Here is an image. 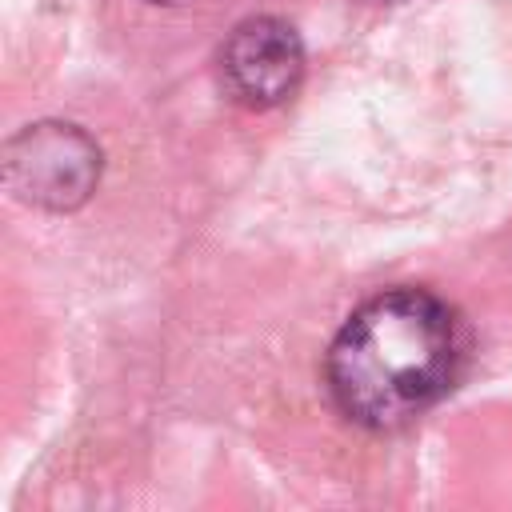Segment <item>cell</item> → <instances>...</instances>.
Here are the masks:
<instances>
[{
  "instance_id": "3957f363",
  "label": "cell",
  "mask_w": 512,
  "mask_h": 512,
  "mask_svg": "<svg viewBox=\"0 0 512 512\" xmlns=\"http://www.w3.org/2000/svg\"><path fill=\"white\" fill-rule=\"evenodd\" d=\"M220 80L244 108H276L304 80V40L280 16L240 20L220 48Z\"/></svg>"
},
{
  "instance_id": "7a4b0ae2",
  "label": "cell",
  "mask_w": 512,
  "mask_h": 512,
  "mask_svg": "<svg viewBox=\"0 0 512 512\" xmlns=\"http://www.w3.org/2000/svg\"><path fill=\"white\" fill-rule=\"evenodd\" d=\"M96 140L64 120H40L20 128L4 144V188L44 212H72L88 204L100 184Z\"/></svg>"
},
{
  "instance_id": "6da1fadb",
  "label": "cell",
  "mask_w": 512,
  "mask_h": 512,
  "mask_svg": "<svg viewBox=\"0 0 512 512\" xmlns=\"http://www.w3.org/2000/svg\"><path fill=\"white\" fill-rule=\"evenodd\" d=\"M468 364L460 312L428 288L364 300L332 336L324 376L336 408L372 432H396L436 408Z\"/></svg>"
}]
</instances>
